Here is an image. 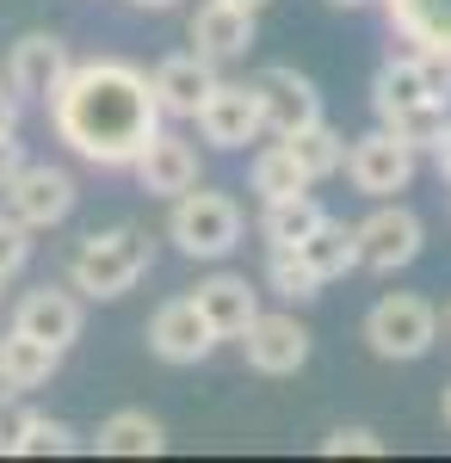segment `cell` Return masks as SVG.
<instances>
[{
  "label": "cell",
  "mask_w": 451,
  "mask_h": 463,
  "mask_svg": "<svg viewBox=\"0 0 451 463\" xmlns=\"http://www.w3.org/2000/svg\"><path fill=\"white\" fill-rule=\"evenodd\" d=\"M43 106H50L56 137L93 167H130L137 148L161 130V106L149 93V74L124 56L74 62Z\"/></svg>",
  "instance_id": "6da1fadb"
},
{
  "label": "cell",
  "mask_w": 451,
  "mask_h": 463,
  "mask_svg": "<svg viewBox=\"0 0 451 463\" xmlns=\"http://www.w3.org/2000/svg\"><path fill=\"white\" fill-rule=\"evenodd\" d=\"M149 266H155V241H149L142 229H130V222H118V229H93V235L74 248L69 285L81 290V297L105 303V297L137 290V279L149 272Z\"/></svg>",
  "instance_id": "7a4b0ae2"
},
{
  "label": "cell",
  "mask_w": 451,
  "mask_h": 463,
  "mask_svg": "<svg viewBox=\"0 0 451 463\" xmlns=\"http://www.w3.org/2000/svg\"><path fill=\"white\" fill-rule=\"evenodd\" d=\"M247 216L229 192H210V185H186L168 211V241H174L186 260H223V253L242 248Z\"/></svg>",
  "instance_id": "3957f363"
},
{
  "label": "cell",
  "mask_w": 451,
  "mask_h": 463,
  "mask_svg": "<svg viewBox=\"0 0 451 463\" xmlns=\"http://www.w3.org/2000/svg\"><path fill=\"white\" fill-rule=\"evenodd\" d=\"M365 340H371L378 358H396V364L427 358L433 340H439V309L427 297H415V290H389V297L371 303V316H365Z\"/></svg>",
  "instance_id": "277c9868"
},
{
  "label": "cell",
  "mask_w": 451,
  "mask_h": 463,
  "mask_svg": "<svg viewBox=\"0 0 451 463\" xmlns=\"http://www.w3.org/2000/svg\"><path fill=\"white\" fill-rule=\"evenodd\" d=\"M352 235H359V266L365 272H402V266H415L420 248H427V229H420V216L408 204H389L378 198V211L365 216V222H352Z\"/></svg>",
  "instance_id": "5b68a950"
},
{
  "label": "cell",
  "mask_w": 451,
  "mask_h": 463,
  "mask_svg": "<svg viewBox=\"0 0 451 463\" xmlns=\"http://www.w3.org/2000/svg\"><path fill=\"white\" fill-rule=\"evenodd\" d=\"M0 198H6V211L19 216L25 229H56V222H69L74 211V179L62 167H50V161H25L19 174L0 185Z\"/></svg>",
  "instance_id": "8992f818"
},
{
  "label": "cell",
  "mask_w": 451,
  "mask_h": 463,
  "mask_svg": "<svg viewBox=\"0 0 451 463\" xmlns=\"http://www.w3.org/2000/svg\"><path fill=\"white\" fill-rule=\"evenodd\" d=\"M341 167H347L352 192H365V198H396V192H408V179H415V148L378 124L371 137H359V143L347 148Z\"/></svg>",
  "instance_id": "52a82bcc"
},
{
  "label": "cell",
  "mask_w": 451,
  "mask_h": 463,
  "mask_svg": "<svg viewBox=\"0 0 451 463\" xmlns=\"http://www.w3.org/2000/svg\"><path fill=\"white\" fill-rule=\"evenodd\" d=\"M192 124H198V137L210 148H247L266 124H260V93H254V80H216L205 93V106L192 111Z\"/></svg>",
  "instance_id": "ba28073f"
},
{
  "label": "cell",
  "mask_w": 451,
  "mask_h": 463,
  "mask_svg": "<svg viewBox=\"0 0 451 463\" xmlns=\"http://www.w3.org/2000/svg\"><path fill=\"white\" fill-rule=\"evenodd\" d=\"M235 340H242L247 364H254L260 377H291V371L310 364V327L297 316H254Z\"/></svg>",
  "instance_id": "9c48e42d"
},
{
  "label": "cell",
  "mask_w": 451,
  "mask_h": 463,
  "mask_svg": "<svg viewBox=\"0 0 451 463\" xmlns=\"http://www.w3.org/2000/svg\"><path fill=\"white\" fill-rule=\"evenodd\" d=\"M13 327L19 334H32L43 346H56V353H69L74 340H81V327H87V309H81V297L62 285H37L19 297V309H13Z\"/></svg>",
  "instance_id": "30bf717a"
},
{
  "label": "cell",
  "mask_w": 451,
  "mask_h": 463,
  "mask_svg": "<svg viewBox=\"0 0 451 463\" xmlns=\"http://www.w3.org/2000/svg\"><path fill=\"white\" fill-rule=\"evenodd\" d=\"M254 93H260V124H266L273 137H291V130H303V124L321 118V93H315V80H310V74H297V69H284V62L260 74Z\"/></svg>",
  "instance_id": "8fae6325"
},
{
  "label": "cell",
  "mask_w": 451,
  "mask_h": 463,
  "mask_svg": "<svg viewBox=\"0 0 451 463\" xmlns=\"http://www.w3.org/2000/svg\"><path fill=\"white\" fill-rule=\"evenodd\" d=\"M69 69H74L69 43H62L56 32H25L19 43H13V56H6V87H13L19 99H50Z\"/></svg>",
  "instance_id": "7c38bea8"
},
{
  "label": "cell",
  "mask_w": 451,
  "mask_h": 463,
  "mask_svg": "<svg viewBox=\"0 0 451 463\" xmlns=\"http://www.w3.org/2000/svg\"><path fill=\"white\" fill-rule=\"evenodd\" d=\"M130 174H137V185L149 198H179L186 185H198V148L186 143L179 130H155V137L137 148Z\"/></svg>",
  "instance_id": "4fadbf2b"
},
{
  "label": "cell",
  "mask_w": 451,
  "mask_h": 463,
  "mask_svg": "<svg viewBox=\"0 0 451 463\" xmlns=\"http://www.w3.org/2000/svg\"><path fill=\"white\" fill-rule=\"evenodd\" d=\"M210 346H216V334H210V321L198 316L192 297L161 303L155 321H149V353L161 364H198V358H210Z\"/></svg>",
  "instance_id": "5bb4252c"
},
{
  "label": "cell",
  "mask_w": 451,
  "mask_h": 463,
  "mask_svg": "<svg viewBox=\"0 0 451 463\" xmlns=\"http://www.w3.org/2000/svg\"><path fill=\"white\" fill-rule=\"evenodd\" d=\"M210 87H216V62L198 56V50H179L168 62H155V74H149V93H155L161 118H192Z\"/></svg>",
  "instance_id": "9a60e30c"
},
{
  "label": "cell",
  "mask_w": 451,
  "mask_h": 463,
  "mask_svg": "<svg viewBox=\"0 0 451 463\" xmlns=\"http://www.w3.org/2000/svg\"><path fill=\"white\" fill-rule=\"evenodd\" d=\"M260 13L254 6H235V0H205L198 13H192V43H198V56H210V62H235V56H247L254 50V25Z\"/></svg>",
  "instance_id": "2e32d148"
},
{
  "label": "cell",
  "mask_w": 451,
  "mask_h": 463,
  "mask_svg": "<svg viewBox=\"0 0 451 463\" xmlns=\"http://www.w3.org/2000/svg\"><path fill=\"white\" fill-rule=\"evenodd\" d=\"M192 303H198V316L210 321L216 340H235L247 321L260 316V290L247 285L242 272H216V279H205V285L192 290Z\"/></svg>",
  "instance_id": "e0dca14e"
},
{
  "label": "cell",
  "mask_w": 451,
  "mask_h": 463,
  "mask_svg": "<svg viewBox=\"0 0 451 463\" xmlns=\"http://www.w3.org/2000/svg\"><path fill=\"white\" fill-rule=\"evenodd\" d=\"M56 364H62L56 346H43V340H32V334H19V327L0 334V390H13V395L43 390V383L56 377Z\"/></svg>",
  "instance_id": "ac0fdd59"
},
{
  "label": "cell",
  "mask_w": 451,
  "mask_h": 463,
  "mask_svg": "<svg viewBox=\"0 0 451 463\" xmlns=\"http://www.w3.org/2000/svg\"><path fill=\"white\" fill-rule=\"evenodd\" d=\"M93 451H105V458H155V451H168V427L149 408H118V414L100 420Z\"/></svg>",
  "instance_id": "d6986e66"
},
{
  "label": "cell",
  "mask_w": 451,
  "mask_h": 463,
  "mask_svg": "<svg viewBox=\"0 0 451 463\" xmlns=\"http://www.w3.org/2000/svg\"><path fill=\"white\" fill-rule=\"evenodd\" d=\"M389 32L415 50H446L451 56V0H383Z\"/></svg>",
  "instance_id": "ffe728a7"
},
{
  "label": "cell",
  "mask_w": 451,
  "mask_h": 463,
  "mask_svg": "<svg viewBox=\"0 0 451 463\" xmlns=\"http://www.w3.org/2000/svg\"><path fill=\"white\" fill-rule=\"evenodd\" d=\"M297 253L310 260V272L328 285V279H347L352 266H359V235H352V222H341V216H321L310 235L297 241Z\"/></svg>",
  "instance_id": "44dd1931"
},
{
  "label": "cell",
  "mask_w": 451,
  "mask_h": 463,
  "mask_svg": "<svg viewBox=\"0 0 451 463\" xmlns=\"http://www.w3.org/2000/svg\"><path fill=\"white\" fill-rule=\"evenodd\" d=\"M278 143L297 155V167H303V179H334L341 174V161H347V137L328 124V118H315V124H303V130H291V137H278Z\"/></svg>",
  "instance_id": "7402d4cb"
},
{
  "label": "cell",
  "mask_w": 451,
  "mask_h": 463,
  "mask_svg": "<svg viewBox=\"0 0 451 463\" xmlns=\"http://www.w3.org/2000/svg\"><path fill=\"white\" fill-rule=\"evenodd\" d=\"M321 216H328V211H321V198H315V192H291V198H273V204H266L260 235H266V248H297Z\"/></svg>",
  "instance_id": "603a6c76"
},
{
  "label": "cell",
  "mask_w": 451,
  "mask_h": 463,
  "mask_svg": "<svg viewBox=\"0 0 451 463\" xmlns=\"http://www.w3.org/2000/svg\"><path fill=\"white\" fill-rule=\"evenodd\" d=\"M247 185L260 192V204H273V198H291V192H310V179H303V167H297V155L284 143L260 148L254 155V167H247Z\"/></svg>",
  "instance_id": "cb8c5ba5"
},
{
  "label": "cell",
  "mask_w": 451,
  "mask_h": 463,
  "mask_svg": "<svg viewBox=\"0 0 451 463\" xmlns=\"http://www.w3.org/2000/svg\"><path fill=\"white\" fill-rule=\"evenodd\" d=\"M87 439L69 427V420H50V414H32L25 420V432H19V445H13V458H69V451H81Z\"/></svg>",
  "instance_id": "d4e9b609"
},
{
  "label": "cell",
  "mask_w": 451,
  "mask_h": 463,
  "mask_svg": "<svg viewBox=\"0 0 451 463\" xmlns=\"http://www.w3.org/2000/svg\"><path fill=\"white\" fill-rule=\"evenodd\" d=\"M266 285H273L278 297H291V303L321 297V279L310 272V260H303L297 248H273V253H266Z\"/></svg>",
  "instance_id": "484cf974"
},
{
  "label": "cell",
  "mask_w": 451,
  "mask_h": 463,
  "mask_svg": "<svg viewBox=\"0 0 451 463\" xmlns=\"http://www.w3.org/2000/svg\"><path fill=\"white\" fill-rule=\"evenodd\" d=\"M25 260H32V229H25L13 211H0V279L25 272Z\"/></svg>",
  "instance_id": "4316f807"
},
{
  "label": "cell",
  "mask_w": 451,
  "mask_h": 463,
  "mask_svg": "<svg viewBox=\"0 0 451 463\" xmlns=\"http://www.w3.org/2000/svg\"><path fill=\"white\" fill-rule=\"evenodd\" d=\"M321 458H383V439L371 427H334L321 439Z\"/></svg>",
  "instance_id": "83f0119b"
},
{
  "label": "cell",
  "mask_w": 451,
  "mask_h": 463,
  "mask_svg": "<svg viewBox=\"0 0 451 463\" xmlns=\"http://www.w3.org/2000/svg\"><path fill=\"white\" fill-rule=\"evenodd\" d=\"M25 420H32V408H25L13 390H0V451H6V458H13V445H19Z\"/></svg>",
  "instance_id": "f1b7e54d"
},
{
  "label": "cell",
  "mask_w": 451,
  "mask_h": 463,
  "mask_svg": "<svg viewBox=\"0 0 451 463\" xmlns=\"http://www.w3.org/2000/svg\"><path fill=\"white\" fill-rule=\"evenodd\" d=\"M0 137H19V93L0 87Z\"/></svg>",
  "instance_id": "f546056e"
},
{
  "label": "cell",
  "mask_w": 451,
  "mask_h": 463,
  "mask_svg": "<svg viewBox=\"0 0 451 463\" xmlns=\"http://www.w3.org/2000/svg\"><path fill=\"white\" fill-rule=\"evenodd\" d=\"M19 167H25V148L13 143V137H0V185H6V179L19 174Z\"/></svg>",
  "instance_id": "4dcf8cb0"
},
{
  "label": "cell",
  "mask_w": 451,
  "mask_h": 463,
  "mask_svg": "<svg viewBox=\"0 0 451 463\" xmlns=\"http://www.w3.org/2000/svg\"><path fill=\"white\" fill-rule=\"evenodd\" d=\"M433 161H439V179H451V118L439 124V137H433Z\"/></svg>",
  "instance_id": "1f68e13d"
},
{
  "label": "cell",
  "mask_w": 451,
  "mask_h": 463,
  "mask_svg": "<svg viewBox=\"0 0 451 463\" xmlns=\"http://www.w3.org/2000/svg\"><path fill=\"white\" fill-rule=\"evenodd\" d=\"M439 408H446V427H451V383H446V402H439Z\"/></svg>",
  "instance_id": "d6a6232c"
},
{
  "label": "cell",
  "mask_w": 451,
  "mask_h": 463,
  "mask_svg": "<svg viewBox=\"0 0 451 463\" xmlns=\"http://www.w3.org/2000/svg\"><path fill=\"white\" fill-rule=\"evenodd\" d=\"M137 6H155V13H161V6H174V0H137Z\"/></svg>",
  "instance_id": "836d02e7"
},
{
  "label": "cell",
  "mask_w": 451,
  "mask_h": 463,
  "mask_svg": "<svg viewBox=\"0 0 451 463\" xmlns=\"http://www.w3.org/2000/svg\"><path fill=\"white\" fill-rule=\"evenodd\" d=\"M235 6H254V13H260V6H266V0H235Z\"/></svg>",
  "instance_id": "e575fe53"
},
{
  "label": "cell",
  "mask_w": 451,
  "mask_h": 463,
  "mask_svg": "<svg viewBox=\"0 0 451 463\" xmlns=\"http://www.w3.org/2000/svg\"><path fill=\"white\" fill-rule=\"evenodd\" d=\"M334 6H365V0H334Z\"/></svg>",
  "instance_id": "d590c367"
},
{
  "label": "cell",
  "mask_w": 451,
  "mask_h": 463,
  "mask_svg": "<svg viewBox=\"0 0 451 463\" xmlns=\"http://www.w3.org/2000/svg\"><path fill=\"white\" fill-rule=\"evenodd\" d=\"M446 327H451V309H446Z\"/></svg>",
  "instance_id": "8d00e7d4"
}]
</instances>
